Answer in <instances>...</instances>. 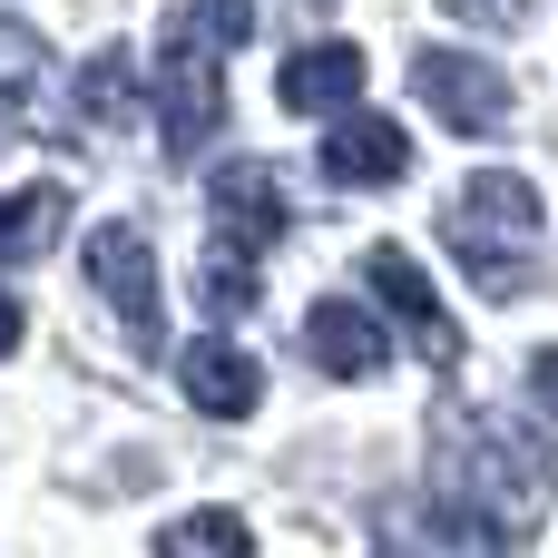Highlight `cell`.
Wrapping results in <instances>:
<instances>
[{
	"label": "cell",
	"mask_w": 558,
	"mask_h": 558,
	"mask_svg": "<svg viewBox=\"0 0 558 558\" xmlns=\"http://www.w3.org/2000/svg\"><path fill=\"white\" fill-rule=\"evenodd\" d=\"M412 539H422V558H520V530H500V520H481L441 490L412 510Z\"/></svg>",
	"instance_id": "obj_12"
},
{
	"label": "cell",
	"mask_w": 558,
	"mask_h": 558,
	"mask_svg": "<svg viewBox=\"0 0 558 558\" xmlns=\"http://www.w3.org/2000/svg\"><path fill=\"white\" fill-rule=\"evenodd\" d=\"M402 167H412V137H402L383 108L333 118V137H324V177H333V186H392Z\"/></svg>",
	"instance_id": "obj_9"
},
{
	"label": "cell",
	"mask_w": 558,
	"mask_h": 558,
	"mask_svg": "<svg viewBox=\"0 0 558 558\" xmlns=\"http://www.w3.org/2000/svg\"><path fill=\"white\" fill-rule=\"evenodd\" d=\"M520 10H530V0H451V20H461V29H510Z\"/></svg>",
	"instance_id": "obj_19"
},
{
	"label": "cell",
	"mask_w": 558,
	"mask_h": 558,
	"mask_svg": "<svg viewBox=\"0 0 558 558\" xmlns=\"http://www.w3.org/2000/svg\"><path fill=\"white\" fill-rule=\"evenodd\" d=\"M412 88H422V108L451 137H500L510 128V78L490 59H471V49H422L412 59Z\"/></svg>",
	"instance_id": "obj_3"
},
{
	"label": "cell",
	"mask_w": 558,
	"mask_h": 558,
	"mask_svg": "<svg viewBox=\"0 0 558 558\" xmlns=\"http://www.w3.org/2000/svg\"><path fill=\"white\" fill-rule=\"evenodd\" d=\"M186 29H196L206 49H245V39H255V0H196Z\"/></svg>",
	"instance_id": "obj_18"
},
{
	"label": "cell",
	"mask_w": 558,
	"mask_h": 558,
	"mask_svg": "<svg viewBox=\"0 0 558 558\" xmlns=\"http://www.w3.org/2000/svg\"><path fill=\"white\" fill-rule=\"evenodd\" d=\"M177 383H186V402H196L206 422H245V412L265 402V373H255V363H245L235 343H186Z\"/></svg>",
	"instance_id": "obj_10"
},
{
	"label": "cell",
	"mask_w": 558,
	"mask_h": 558,
	"mask_svg": "<svg viewBox=\"0 0 558 558\" xmlns=\"http://www.w3.org/2000/svg\"><path fill=\"white\" fill-rule=\"evenodd\" d=\"M78 108H88V128H128V118L147 108V88H137V59H128V49H98V59L78 69Z\"/></svg>",
	"instance_id": "obj_15"
},
{
	"label": "cell",
	"mask_w": 558,
	"mask_h": 558,
	"mask_svg": "<svg viewBox=\"0 0 558 558\" xmlns=\"http://www.w3.org/2000/svg\"><path fill=\"white\" fill-rule=\"evenodd\" d=\"M39 78H49V49H39V29L0 10V118H29Z\"/></svg>",
	"instance_id": "obj_17"
},
{
	"label": "cell",
	"mask_w": 558,
	"mask_h": 558,
	"mask_svg": "<svg viewBox=\"0 0 558 558\" xmlns=\"http://www.w3.org/2000/svg\"><path fill=\"white\" fill-rule=\"evenodd\" d=\"M157 558H255V530L235 510H186L157 530Z\"/></svg>",
	"instance_id": "obj_16"
},
{
	"label": "cell",
	"mask_w": 558,
	"mask_h": 558,
	"mask_svg": "<svg viewBox=\"0 0 558 558\" xmlns=\"http://www.w3.org/2000/svg\"><path fill=\"white\" fill-rule=\"evenodd\" d=\"M432 461H441V500H461V510H481L500 530H530L549 510V451L500 412H461V422L441 412Z\"/></svg>",
	"instance_id": "obj_1"
},
{
	"label": "cell",
	"mask_w": 558,
	"mask_h": 558,
	"mask_svg": "<svg viewBox=\"0 0 558 558\" xmlns=\"http://www.w3.org/2000/svg\"><path fill=\"white\" fill-rule=\"evenodd\" d=\"M363 284H373V294H383V304L402 314V333H412V343H422L432 363H451V353H461V333H451V314H441L432 275L412 265V245H373V255H363Z\"/></svg>",
	"instance_id": "obj_6"
},
{
	"label": "cell",
	"mask_w": 558,
	"mask_h": 558,
	"mask_svg": "<svg viewBox=\"0 0 558 558\" xmlns=\"http://www.w3.org/2000/svg\"><path fill=\"white\" fill-rule=\"evenodd\" d=\"M530 402H539V412H549V422H558V343H549V353H539V363H530Z\"/></svg>",
	"instance_id": "obj_20"
},
{
	"label": "cell",
	"mask_w": 558,
	"mask_h": 558,
	"mask_svg": "<svg viewBox=\"0 0 558 558\" xmlns=\"http://www.w3.org/2000/svg\"><path fill=\"white\" fill-rule=\"evenodd\" d=\"M304 353L333 373V383H373L383 373V324L363 304H314L304 314Z\"/></svg>",
	"instance_id": "obj_11"
},
{
	"label": "cell",
	"mask_w": 558,
	"mask_h": 558,
	"mask_svg": "<svg viewBox=\"0 0 558 558\" xmlns=\"http://www.w3.org/2000/svg\"><path fill=\"white\" fill-rule=\"evenodd\" d=\"M59 226H69V186H20V196H0V265H29Z\"/></svg>",
	"instance_id": "obj_14"
},
{
	"label": "cell",
	"mask_w": 558,
	"mask_h": 558,
	"mask_svg": "<svg viewBox=\"0 0 558 558\" xmlns=\"http://www.w3.org/2000/svg\"><path fill=\"white\" fill-rule=\"evenodd\" d=\"M196 294H206V314H216V324L255 314V294H265V275H255V245H235V235H206V265H196Z\"/></svg>",
	"instance_id": "obj_13"
},
{
	"label": "cell",
	"mask_w": 558,
	"mask_h": 558,
	"mask_svg": "<svg viewBox=\"0 0 558 558\" xmlns=\"http://www.w3.org/2000/svg\"><path fill=\"white\" fill-rule=\"evenodd\" d=\"M441 226H451L471 284L510 304V294H520V255H530V235H539V186L510 177V167H490V177H471V186L441 206Z\"/></svg>",
	"instance_id": "obj_2"
},
{
	"label": "cell",
	"mask_w": 558,
	"mask_h": 558,
	"mask_svg": "<svg viewBox=\"0 0 558 558\" xmlns=\"http://www.w3.org/2000/svg\"><path fill=\"white\" fill-rule=\"evenodd\" d=\"M10 353H20V304L0 294V363H10Z\"/></svg>",
	"instance_id": "obj_21"
},
{
	"label": "cell",
	"mask_w": 558,
	"mask_h": 558,
	"mask_svg": "<svg viewBox=\"0 0 558 558\" xmlns=\"http://www.w3.org/2000/svg\"><path fill=\"white\" fill-rule=\"evenodd\" d=\"M216 118H226L216 49H206L196 29H177V39H167V59H157V137H167V157H196V147L216 137Z\"/></svg>",
	"instance_id": "obj_5"
},
{
	"label": "cell",
	"mask_w": 558,
	"mask_h": 558,
	"mask_svg": "<svg viewBox=\"0 0 558 558\" xmlns=\"http://www.w3.org/2000/svg\"><path fill=\"white\" fill-rule=\"evenodd\" d=\"M363 78H373V59H363L353 39H314V49H294V59L275 69V98L304 108V118H324V108H353Z\"/></svg>",
	"instance_id": "obj_8"
},
{
	"label": "cell",
	"mask_w": 558,
	"mask_h": 558,
	"mask_svg": "<svg viewBox=\"0 0 558 558\" xmlns=\"http://www.w3.org/2000/svg\"><path fill=\"white\" fill-rule=\"evenodd\" d=\"M88 284H98V304L128 324V343H137V353H167L157 255H147V235H137V226H98V235H88Z\"/></svg>",
	"instance_id": "obj_4"
},
{
	"label": "cell",
	"mask_w": 558,
	"mask_h": 558,
	"mask_svg": "<svg viewBox=\"0 0 558 558\" xmlns=\"http://www.w3.org/2000/svg\"><path fill=\"white\" fill-rule=\"evenodd\" d=\"M206 206H216V235H235V245H275V235L294 226V206H284V177H275L265 157H235V167H216Z\"/></svg>",
	"instance_id": "obj_7"
}]
</instances>
